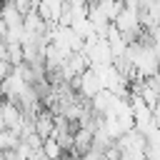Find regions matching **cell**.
I'll list each match as a JSON object with an SVG mask.
<instances>
[{"instance_id": "obj_1", "label": "cell", "mask_w": 160, "mask_h": 160, "mask_svg": "<svg viewBox=\"0 0 160 160\" xmlns=\"http://www.w3.org/2000/svg\"><path fill=\"white\" fill-rule=\"evenodd\" d=\"M65 152H68V150L62 148V142H60L55 135H50V138L42 140V155H45V160H60Z\"/></svg>"}]
</instances>
